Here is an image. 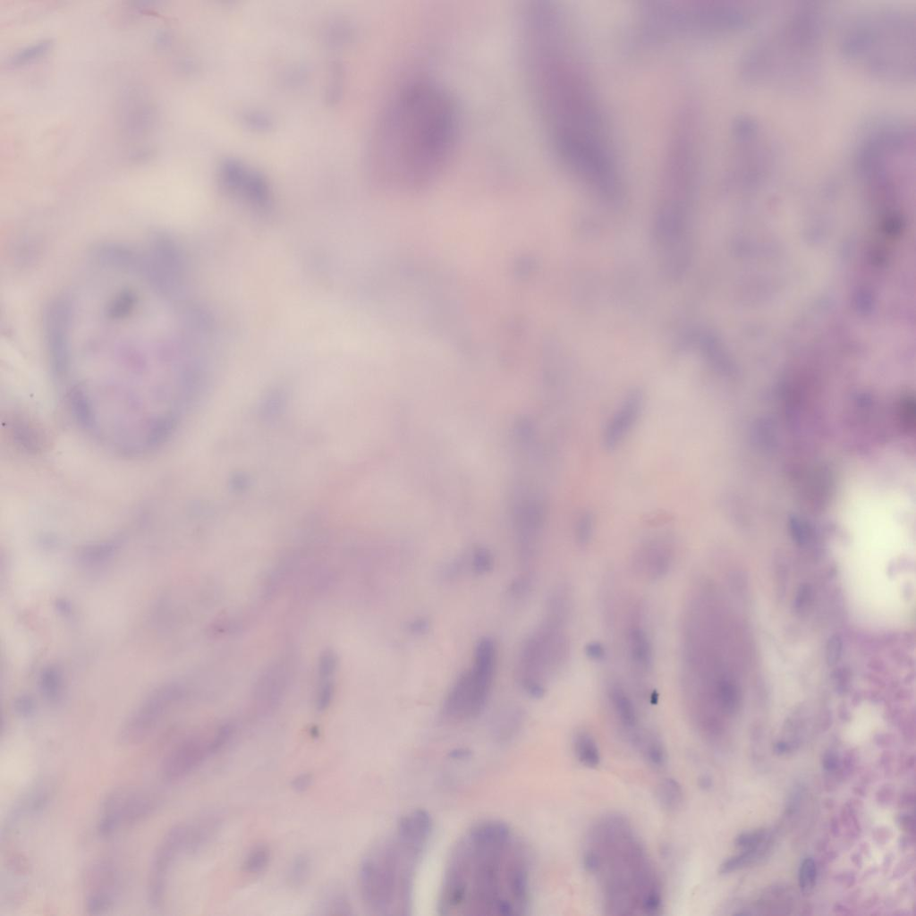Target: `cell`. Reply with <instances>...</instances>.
<instances>
[{
	"mask_svg": "<svg viewBox=\"0 0 916 916\" xmlns=\"http://www.w3.org/2000/svg\"><path fill=\"white\" fill-rule=\"evenodd\" d=\"M559 8L533 3L522 11L525 72L554 148L611 146L594 88L575 60Z\"/></svg>",
	"mask_w": 916,
	"mask_h": 916,
	"instance_id": "cell-1",
	"label": "cell"
},
{
	"mask_svg": "<svg viewBox=\"0 0 916 916\" xmlns=\"http://www.w3.org/2000/svg\"><path fill=\"white\" fill-rule=\"evenodd\" d=\"M461 128L456 102L427 79L402 86L376 128L371 166L385 183L417 189L435 181L453 157Z\"/></svg>",
	"mask_w": 916,
	"mask_h": 916,
	"instance_id": "cell-2",
	"label": "cell"
},
{
	"mask_svg": "<svg viewBox=\"0 0 916 916\" xmlns=\"http://www.w3.org/2000/svg\"><path fill=\"white\" fill-rule=\"evenodd\" d=\"M530 903V861L525 844L505 823L479 821L448 857L437 902L442 915L515 916Z\"/></svg>",
	"mask_w": 916,
	"mask_h": 916,
	"instance_id": "cell-3",
	"label": "cell"
},
{
	"mask_svg": "<svg viewBox=\"0 0 916 916\" xmlns=\"http://www.w3.org/2000/svg\"><path fill=\"white\" fill-rule=\"evenodd\" d=\"M582 861L587 872L601 876L605 909L609 913L639 910L656 914L660 910V882L625 817L611 813L592 827Z\"/></svg>",
	"mask_w": 916,
	"mask_h": 916,
	"instance_id": "cell-4",
	"label": "cell"
},
{
	"mask_svg": "<svg viewBox=\"0 0 916 916\" xmlns=\"http://www.w3.org/2000/svg\"><path fill=\"white\" fill-rule=\"evenodd\" d=\"M824 17L803 3L760 34L742 57V72L753 82L788 90L812 86L822 64Z\"/></svg>",
	"mask_w": 916,
	"mask_h": 916,
	"instance_id": "cell-5",
	"label": "cell"
},
{
	"mask_svg": "<svg viewBox=\"0 0 916 916\" xmlns=\"http://www.w3.org/2000/svg\"><path fill=\"white\" fill-rule=\"evenodd\" d=\"M433 831L430 815L413 810L362 860L359 887L374 914L406 916L412 908L416 873Z\"/></svg>",
	"mask_w": 916,
	"mask_h": 916,
	"instance_id": "cell-6",
	"label": "cell"
},
{
	"mask_svg": "<svg viewBox=\"0 0 916 916\" xmlns=\"http://www.w3.org/2000/svg\"><path fill=\"white\" fill-rule=\"evenodd\" d=\"M844 57L874 77L904 82L915 75V14L906 7L874 6L852 14L840 35Z\"/></svg>",
	"mask_w": 916,
	"mask_h": 916,
	"instance_id": "cell-7",
	"label": "cell"
},
{
	"mask_svg": "<svg viewBox=\"0 0 916 916\" xmlns=\"http://www.w3.org/2000/svg\"><path fill=\"white\" fill-rule=\"evenodd\" d=\"M645 35L721 33L750 24L759 13L753 2L733 0L647 2L640 9Z\"/></svg>",
	"mask_w": 916,
	"mask_h": 916,
	"instance_id": "cell-8",
	"label": "cell"
},
{
	"mask_svg": "<svg viewBox=\"0 0 916 916\" xmlns=\"http://www.w3.org/2000/svg\"><path fill=\"white\" fill-rule=\"evenodd\" d=\"M569 616L545 609L539 623L523 640L515 659L514 676L528 697L545 696L552 679L563 669L570 654L565 627Z\"/></svg>",
	"mask_w": 916,
	"mask_h": 916,
	"instance_id": "cell-9",
	"label": "cell"
},
{
	"mask_svg": "<svg viewBox=\"0 0 916 916\" xmlns=\"http://www.w3.org/2000/svg\"><path fill=\"white\" fill-rule=\"evenodd\" d=\"M498 649L495 640L480 637L473 649L471 665L450 685L441 706L445 719L462 723L477 718L486 708L497 672Z\"/></svg>",
	"mask_w": 916,
	"mask_h": 916,
	"instance_id": "cell-10",
	"label": "cell"
},
{
	"mask_svg": "<svg viewBox=\"0 0 916 916\" xmlns=\"http://www.w3.org/2000/svg\"><path fill=\"white\" fill-rule=\"evenodd\" d=\"M157 799L146 791L119 788L103 800L98 823L99 835H111L121 826L138 823L148 817L157 807Z\"/></svg>",
	"mask_w": 916,
	"mask_h": 916,
	"instance_id": "cell-11",
	"label": "cell"
},
{
	"mask_svg": "<svg viewBox=\"0 0 916 916\" xmlns=\"http://www.w3.org/2000/svg\"><path fill=\"white\" fill-rule=\"evenodd\" d=\"M187 825L173 827L158 844L151 863L148 901L158 908L164 900L170 866L178 853L185 851Z\"/></svg>",
	"mask_w": 916,
	"mask_h": 916,
	"instance_id": "cell-12",
	"label": "cell"
},
{
	"mask_svg": "<svg viewBox=\"0 0 916 916\" xmlns=\"http://www.w3.org/2000/svg\"><path fill=\"white\" fill-rule=\"evenodd\" d=\"M212 754L211 739L190 737L180 742L164 759L160 774L166 782H176L191 773Z\"/></svg>",
	"mask_w": 916,
	"mask_h": 916,
	"instance_id": "cell-13",
	"label": "cell"
},
{
	"mask_svg": "<svg viewBox=\"0 0 916 916\" xmlns=\"http://www.w3.org/2000/svg\"><path fill=\"white\" fill-rule=\"evenodd\" d=\"M89 891L86 909L91 915L107 912L114 904L118 892V875L110 862L94 865L88 874Z\"/></svg>",
	"mask_w": 916,
	"mask_h": 916,
	"instance_id": "cell-14",
	"label": "cell"
},
{
	"mask_svg": "<svg viewBox=\"0 0 916 916\" xmlns=\"http://www.w3.org/2000/svg\"><path fill=\"white\" fill-rule=\"evenodd\" d=\"M170 698L168 691H164L149 699L120 731V743L131 746L141 742L155 729Z\"/></svg>",
	"mask_w": 916,
	"mask_h": 916,
	"instance_id": "cell-15",
	"label": "cell"
},
{
	"mask_svg": "<svg viewBox=\"0 0 916 916\" xmlns=\"http://www.w3.org/2000/svg\"><path fill=\"white\" fill-rule=\"evenodd\" d=\"M643 405L642 394L632 390L608 421L603 434L604 447L614 450L636 423Z\"/></svg>",
	"mask_w": 916,
	"mask_h": 916,
	"instance_id": "cell-16",
	"label": "cell"
},
{
	"mask_svg": "<svg viewBox=\"0 0 916 916\" xmlns=\"http://www.w3.org/2000/svg\"><path fill=\"white\" fill-rule=\"evenodd\" d=\"M673 551L664 541L654 540L637 553L634 567L642 577L657 581L666 576L671 568Z\"/></svg>",
	"mask_w": 916,
	"mask_h": 916,
	"instance_id": "cell-17",
	"label": "cell"
},
{
	"mask_svg": "<svg viewBox=\"0 0 916 916\" xmlns=\"http://www.w3.org/2000/svg\"><path fill=\"white\" fill-rule=\"evenodd\" d=\"M607 698L614 717L631 740L638 745L641 738L636 707L625 688L616 681L607 687Z\"/></svg>",
	"mask_w": 916,
	"mask_h": 916,
	"instance_id": "cell-18",
	"label": "cell"
},
{
	"mask_svg": "<svg viewBox=\"0 0 916 916\" xmlns=\"http://www.w3.org/2000/svg\"><path fill=\"white\" fill-rule=\"evenodd\" d=\"M626 646L635 674L640 677L649 674L653 666V649L649 634L641 623L634 622L628 627Z\"/></svg>",
	"mask_w": 916,
	"mask_h": 916,
	"instance_id": "cell-19",
	"label": "cell"
},
{
	"mask_svg": "<svg viewBox=\"0 0 916 916\" xmlns=\"http://www.w3.org/2000/svg\"><path fill=\"white\" fill-rule=\"evenodd\" d=\"M220 821L214 815H207L193 825H187L185 851L196 852L208 843L218 829Z\"/></svg>",
	"mask_w": 916,
	"mask_h": 916,
	"instance_id": "cell-20",
	"label": "cell"
},
{
	"mask_svg": "<svg viewBox=\"0 0 916 916\" xmlns=\"http://www.w3.org/2000/svg\"><path fill=\"white\" fill-rule=\"evenodd\" d=\"M572 748L578 761L589 768L600 763V751L593 735L586 730H578L572 737Z\"/></svg>",
	"mask_w": 916,
	"mask_h": 916,
	"instance_id": "cell-21",
	"label": "cell"
},
{
	"mask_svg": "<svg viewBox=\"0 0 916 916\" xmlns=\"http://www.w3.org/2000/svg\"><path fill=\"white\" fill-rule=\"evenodd\" d=\"M335 656L332 652H325L320 660V687L317 698V708L320 711L327 708L331 701L334 690L331 677L335 671Z\"/></svg>",
	"mask_w": 916,
	"mask_h": 916,
	"instance_id": "cell-22",
	"label": "cell"
},
{
	"mask_svg": "<svg viewBox=\"0 0 916 916\" xmlns=\"http://www.w3.org/2000/svg\"><path fill=\"white\" fill-rule=\"evenodd\" d=\"M656 797L664 810L675 811L683 804V791L676 779L666 777L657 785Z\"/></svg>",
	"mask_w": 916,
	"mask_h": 916,
	"instance_id": "cell-23",
	"label": "cell"
},
{
	"mask_svg": "<svg viewBox=\"0 0 916 916\" xmlns=\"http://www.w3.org/2000/svg\"><path fill=\"white\" fill-rule=\"evenodd\" d=\"M319 909L325 914L330 915H350L352 914V905L348 895L343 889L333 888L325 893Z\"/></svg>",
	"mask_w": 916,
	"mask_h": 916,
	"instance_id": "cell-24",
	"label": "cell"
},
{
	"mask_svg": "<svg viewBox=\"0 0 916 916\" xmlns=\"http://www.w3.org/2000/svg\"><path fill=\"white\" fill-rule=\"evenodd\" d=\"M311 859L307 853L296 855L291 861L286 873V879L292 887L302 886L311 872Z\"/></svg>",
	"mask_w": 916,
	"mask_h": 916,
	"instance_id": "cell-25",
	"label": "cell"
},
{
	"mask_svg": "<svg viewBox=\"0 0 916 916\" xmlns=\"http://www.w3.org/2000/svg\"><path fill=\"white\" fill-rule=\"evenodd\" d=\"M638 745L642 746L643 755L650 766L660 768L666 764V749L657 736L653 734L641 736Z\"/></svg>",
	"mask_w": 916,
	"mask_h": 916,
	"instance_id": "cell-26",
	"label": "cell"
},
{
	"mask_svg": "<svg viewBox=\"0 0 916 916\" xmlns=\"http://www.w3.org/2000/svg\"><path fill=\"white\" fill-rule=\"evenodd\" d=\"M271 852L267 845L259 844L253 846L242 863L244 871L250 874H257L264 871L269 864Z\"/></svg>",
	"mask_w": 916,
	"mask_h": 916,
	"instance_id": "cell-27",
	"label": "cell"
},
{
	"mask_svg": "<svg viewBox=\"0 0 916 916\" xmlns=\"http://www.w3.org/2000/svg\"><path fill=\"white\" fill-rule=\"evenodd\" d=\"M493 566L494 559L488 549L478 547L473 550L470 558V568L475 574H487L492 571Z\"/></svg>",
	"mask_w": 916,
	"mask_h": 916,
	"instance_id": "cell-28",
	"label": "cell"
},
{
	"mask_svg": "<svg viewBox=\"0 0 916 916\" xmlns=\"http://www.w3.org/2000/svg\"><path fill=\"white\" fill-rule=\"evenodd\" d=\"M50 44L49 40L45 39L22 48L11 58V64L19 65L32 61L44 55L48 50Z\"/></svg>",
	"mask_w": 916,
	"mask_h": 916,
	"instance_id": "cell-29",
	"label": "cell"
},
{
	"mask_svg": "<svg viewBox=\"0 0 916 916\" xmlns=\"http://www.w3.org/2000/svg\"><path fill=\"white\" fill-rule=\"evenodd\" d=\"M593 528V515L589 512L583 513L578 519L575 528V539L579 545L585 546L589 542Z\"/></svg>",
	"mask_w": 916,
	"mask_h": 916,
	"instance_id": "cell-30",
	"label": "cell"
},
{
	"mask_svg": "<svg viewBox=\"0 0 916 916\" xmlns=\"http://www.w3.org/2000/svg\"><path fill=\"white\" fill-rule=\"evenodd\" d=\"M816 865L811 858L805 859L800 868L799 884L804 893L810 892L816 881Z\"/></svg>",
	"mask_w": 916,
	"mask_h": 916,
	"instance_id": "cell-31",
	"label": "cell"
},
{
	"mask_svg": "<svg viewBox=\"0 0 916 916\" xmlns=\"http://www.w3.org/2000/svg\"><path fill=\"white\" fill-rule=\"evenodd\" d=\"M313 783V776L310 773H302L296 776L291 783L292 788L297 793L305 792Z\"/></svg>",
	"mask_w": 916,
	"mask_h": 916,
	"instance_id": "cell-32",
	"label": "cell"
},
{
	"mask_svg": "<svg viewBox=\"0 0 916 916\" xmlns=\"http://www.w3.org/2000/svg\"><path fill=\"white\" fill-rule=\"evenodd\" d=\"M407 628L410 633L420 636L428 631L429 623L424 617H416L409 623Z\"/></svg>",
	"mask_w": 916,
	"mask_h": 916,
	"instance_id": "cell-33",
	"label": "cell"
},
{
	"mask_svg": "<svg viewBox=\"0 0 916 916\" xmlns=\"http://www.w3.org/2000/svg\"><path fill=\"white\" fill-rule=\"evenodd\" d=\"M585 649L586 655L593 661H601L605 657L606 650L598 642H589Z\"/></svg>",
	"mask_w": 916,
	"mask_h": 916,
	"instance_id": "cell-34",
	"label": "cell"
}]
</instances>
